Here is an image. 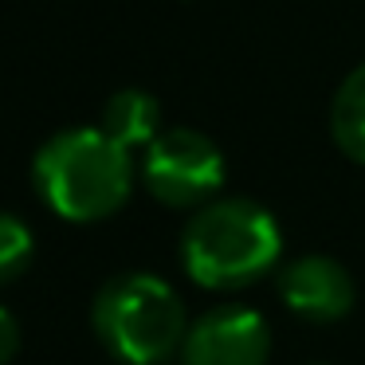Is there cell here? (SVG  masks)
<instances>
[{
  "mask_svg": "<svg viewBox=\"0 0 365 365\" xmlns=\"http://www.w3.org/2000/svg\"><path fill=\"white\" fill-rule=\"evenodd\" d=\"M130 150L106 130H63L36 153V189L67 220H103L130 197Z\"/></svg>",
  "mask_w": 365,
  "mask_h": 365,
  "instance_id": "6da1fadb",
  "label": "cell"
},
{
  "mask_svg": "<svg viewBox=\"0 0 365 365\" xmlns=\"http://www.w3.org/2000/svg\"><path fill=\"white\" fill-rule=\"evenodd\" d=\"M279 224L255 200H212L189 220L181 259L205 287H247L279 259Z\"/></svg>",
  "mask_w": 365,
  "mask_h": 365,
  "instance_id": "7a4b0ae2",
  "label": "cell"
},
{
  "mask_svg": "<svg viewBox=\"0 0 365 365\" xmlns=\"http://www.w3.org/2000/svg\"><path fill=\"white\" fill-rule=\"evenodd\" d=\"M95 330L114 357L130 365H158L181 349L189 322L185 302L158 275H118L95 299Z\"/></svg>",
  "mask_w": 365,
  "mask_h": 365,
  "instance_id": "3957f363",
  "label": "cell"
},
{
  "mask_svg": "<svg viewBox=\"0 0 365 365\" xmlns=\"http://www.w3.org/2000/svg\"><path fill=\"white\" fill-rule=\"evenodd\" d=\"M145 189L169 208H192L224 185V153L200 130H165L145 150Z\"/></svg>",
  "mask_w": 365,
  "mask_h": 365,
  "instance_id": "277c9868",
  "label": "cell"
},
{
  "mask_svg": "<svg viewBox=\"0 0 365 365\" xmlns=\"http://www.w3.org/2000/svg\"><path fill=\"white\" fill-rule=\"evenodd\" d=\"M271 330L247 307H216L189 326L181 341L185 365H267Z\"/></svg>",
  "mask_w": 365,
  "mask_h": 365,
  "instance_id": "5b68a950",
  "label": "cell"
},
{
  "mask_svg": "<svg viewBox=\"0 0 365 365\" xmlns=\"http://www.w3.org/2000/svg\"><path fill=\"white\" fill-rule=\"evenodd\" d=\"M279 299L310 322H338L354 307V279L330 255H302L279 275Z\"/></svg>",
  "mask_w": 365,
  "mask_h": 365,
  "instance_id": "8992f818",
  "label": "cell"
},
{
  "mask_svg": "<svg viewBox=\"0 0 365 365\" xmlns=\"http://www.w3.org/2000/svg\"><path fill=\"white\" fill-rule=\"evenodd\" d=\"M103 130L118 145H150L161 134V106L145 91H118L103 110Z\"/></svg>",
  "mask_w": 365,
  "mask_h": 365,
  "instance_id": "52a82bcc",
  "label": "cell"
},
{
  "mask_svg": "<svg viewBox=\"0 0 365 365\" xmlns=\"http://www.w3.org/2000/svg\"><path fill=\"white\" fill-rule=\"evenodd\" d=\"M330 130H334V142L341 145V153L365 165V63L354 75H346V83L334 95Z\"/></svg>",
  "mask_w": 365,
  "mask_h": 365,
  "instance_id": "ba28073f",
  "label": "cell"
},
{
  "mask_svg": "<svg viewBox=\"0 0 365 365\" xmlns=\"http://www.w3.org/2000/svg\"><path fill=\"white\" fill-rule=\"evenodd\" d=\"M32 232L16 220V216L0 212V287L12 283L16 275H24L32 263Z\"/></svg>",
  "mask_w": 365,
  "mask_h": 365,
  "instance_id": "9c48e42d",
  "label": "cell"
},
{
  "mask_svg": "<svg viewBox=\"0 0 365 365\" xmlns=\"http://www.w3.org/2000/svg\"><path fill=\"white\" fill-rule=\"evenodd\" d=\"M16 349H20V326L9 310L0 307V365H9L16 357Z\"/></svg>",
  "mask_w": 365,
  "mask_h": 365,
  "instance_id": "30bf717a",
  "label": "cell"
}]
</instances>
